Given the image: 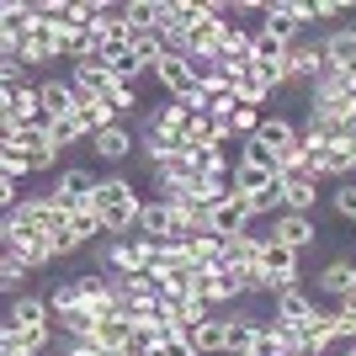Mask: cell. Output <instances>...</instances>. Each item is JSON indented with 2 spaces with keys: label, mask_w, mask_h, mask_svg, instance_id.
<instances>
[{
  "label": "cell",
  "mask_w": 356,
  "mask_h": 356,
  "mask_svg": "<svg viewBox=\"0 0 356 356\" xmlns=\"http://www.w3.org/2000/svg\"><path fill=\"white\" fill-rule=\"evenodd\" d=\"M351 293H356V261L351 255H335V261L319 271V298H335V303H341V298H351Z\"/></svg>",
  "instance_id": "obj_16"
},
{
  "label": "cell",
  "mask_w": 356,
  "mask_h": 356,
  "mask_svg": "<svg viewBox=\"0 0 356 356\" xmlns=\"http://www.w3.org/2000/svg\"><path fill=\"white\" fill-rule=\"evenodd\" d=\"M96 341L106 346V351H122V346L134 341V319L122 309H106V314H96Z\"/></svg>",
  "instance_id": "obj_19"
},
{
  "label": "cell",
  "mask_w": 356,
  "mask_h": 356,
  "mask_svg": "<svg viewBox=\"0 0 356 356\" xmlns=\"http://www.w3.org/2000/svg\"><path fill=\"white\" fill-rule=\"evenodd\" d=\"M325 74V38H303L287 48V80L293 86H314Z\"/></svg>",
  "instance_id": "obj_8"
},
{
  "label": "cell",
  "mask_w": 356,
  "mask_h": 356,
  "mask_svg": "<svg viewBox=\"0 0 356 356\" xmlns=\"http://www.w3.org/2000/svg\"><path fill=\"white\" fill-rule=\"evenodd\" d=\"M229 181H234V192H239V197H261V192H271V186H277L282 176H277L271 165H250V160H239Z\"/></svg>",
  "instance_id": "obj_18"
},
{
  "label": "cell",
  "mask_w": 356,
  "mask_h": 356,
  "mask_svg": "<svg viewBox=\"0 0 356 356\" xmlns=\"http://www.w3.org/2000/svg\"><path fill=\"white\" fill-rule=\"evenodd\" d=\"M255 144L266 149L271 160H277V170H298V122L282 118V112H266L261 118V128H255Z\"/></svg>",
  "instance_id": "obj_2"
},
{
  "label": "cell",
  "mask_w": 356,
  "mask_h": 356,
  "mask_svg": "<svg viewBox=\"0 0 356 356\" xmlns=\"http://www.w3.org/2000/svg\"><path fill=\"white\" fill-rule=\"evenodd\" d=\"M80 303H86V298H80V282H74V277H64V282L54 287V293H48V309H54V319H64V314H74V309H80Z\"/></svg>",
  "instance_id": "obj_27"
},
{
  "label": "cell",
  "mask_w": 356,
  "mask_h": 356,
  "mask_svg": "<svg viewBox=\"0 0 356 356\" xmlns=\"http://www.w3.org/2000/svg\"><path fill=\"white\" fill-rule=\"evenodd\" d=\"M154 356H197V346H192V335H170V341L154 346Z\"/></svg>",
  "instance_id": "obj_30"
},
{
  "label": "cell",
  "mask_w": 356,
  "mask_h": 356,
  "mask_svg": "<svg viewBox=\"0 0 356 356\" xmlns=\"http://www.w3.org/2000/svg\"><path fill=\"white\" fill-rule=\"evenodd\" d=\"M335 335H341V346H351V341H356V293L335 303Z\"/></svg>",
  "instance_id": "obj_29"
},
{
  "label": "cell",
  "mask_w": 356,
  "mask_h": 356,
  "mask_svg": "<svg viewBox=\"0 0 356 356\" xmlns=\"http://www.w3.org/2000/svg\"><path fill=\"white\" fill-rule=\"evenodd\" d=\"M48 144L64 154V149H74V144H90V134L80 128V118H64V122H48Z\"/></svg>",
  "instance_id": "obj_24"
},
{
  "label": "cell",
  "mask_w": 356,
  "mask_h": 356,
  "mask_svg": "<svg viewBox=\"0 0 356 356\" xmlns=\"http://www.w3.org/2000/svg\"><path fill=\"white\" fill-rule=\"evenodd\" d=\"M138 239H160V245L176 239V208L165 197H149L144 208H138Z\"/></svg>",
  "instance_id": "obj_13"
},
{
  "label": "cell",
  "mask_w": 356,
  "mask_h": 356,
  "mask_svg": "<svg viewBox=\"0 0 356 356\" xmlns=\"http://www.w3.org/2000/svg\"><path fill=\"white\" fill-rule=\"evenodd\" d=\"M27 277H32V271L22 266L16 255H0V293H6V298H27V293H22V287H27Z\"/></svg>",
  "instance_id": "obj_25"
},
{
  "label": "cell",
  "mask_w": 356,
  "mask_h": 356,
  "mask_svg": "<svg viewBox=\"0 0 356 356\" xmlns=\"http://www.w3.org/2000/svg\"><path fill=\"white\" fill-rule=\"evenodd\" d=\"M90 208L102 213L106 223V239H134L138 234V208H144V197L128 176H102L96 197H90Z\"/></svg>",
  "instance_id": "obj_1"
},
{
  "label": "cell",
  "mask_w": 356,
  "mask_h": 356,
  "mask_svg": "<svg viewBox=\"0 0 356 356\" xmlns=\"http://www.w3.org/2000/svg\"><path fill=\"white\" fill-rule=\"evenodd\" d=\"M330 208H335V218L356 223V181H335L330 186Z\"/></svg>",
  "instance_id": "obj_28"
},
{
  "label": "cell",
  "mask_w": 356,
  "mask_h": 356,
  "mask_svg": "<svg viewBox=\"0 0 356 356\" xmlns=\"http://www.w3.org/2000/svg\"><path fill=\"white\" fill-rule=\"evenodd\" d=\"M192 346H197V356H229V319L213 314L202 330H192Z\"/></svg>",
  "instance_id": "obj_22"
},
{
  "label": "cell",
  "mask_w": 356,
  "mask_h": 356,
  "mask_svg": "<svg viewBox=\"0 0 356 356\" xmlns=\"http://www.w3.org/2000/svg\"><path fill=\"white\" fill-rule=\"evenodd\" d=\"M250 223H255V213H250V197H229V202H218V208H208V229L218 239H239V234H250Z\"/></svg>",
  "instance_id": "obj_7"
},
{
  "label": "cell",
  "mask_w": 356,
  "mask_h": 356,
  "mask_svg": "<svg viewBox=\"0 0 356 356\" xmlns=\"http://www.w3.org/2000/svg\"><path fill=\"white\" fill-rule=\"evenodd\" d=\"M255 234L266 239V250H261V266H266V271H271V277H277L282 287H303V255H298V250H287L282 239H271L266 229H255Z\"/></svg>",
  "instance_id": "obj_5"
},
{
  "label": "cell",
  "mask_w": 356,
  "mask_h": 356,
  "mask_svg": "<svg viewBox=\"0 0 356 356\" xmlns=\"http://www.w3.org/2000/svg\"><path fill=\"white\" fill-rule=\"evenodd\" d=\"M319 314V298L309 293V287H282V293L271 298V319H282V325H293V330H303Z\"/></svg>",
  "instance_id": "obj_10"
},
{
  "label": "cell",
  "mask_w": 356,
  "mask_h": 356,
  "mask_svg": "<svg viewBox=\"0 0 356 356\" xmlns=\"http://www.w3.org/2000/svg\"><path fill=\"white\" fill-rule=\"evenodd\" d=\"M298 335H303V351L309 356H330V346L341 341V335H335V309H319Z\"/></svg>",
  "instance_id": "obj_17"
},
{
  "label": "cell",
  "mask_w": 356,
  "mask_h": 356,
  "mask_svg": "<svg viewBox=\"0 0 356 356\" xmlns=\"http://www.w3.org/2000/svg\"><path fill=\"white\" fill-rule=\"evenodd\" d=\"M0 330H54L48 298H11V309H6V325H0Z\"/></svg>",
  "instance_id": "obj_14"
},
{
  "label": "cell",
  "mask_w": 356,
  "mask_h": 356,
  "mask_svg": "<svg viewBox=\"0 0 356 356\" xmlns=\"http://www.w3.org/2000/svg\"><path fill=\"white\" fill-rule=\"evenodd\" d=\"M261 250H266V239L250 229V234L229 239V250H223V266H229V271H250V266H261Z\"/></svg>",
  "instance_id": "obj_21"
},
{
  "label": "cell",
  "mask_w": 356,
  "mask_h": 356,
  "mask_svg": "<svg viewBox=\"0 0 356 356\" xmlns=\"http://www.w3.org/2000/svg\"><path fill=\"white\" fill-rule=\"evenodd\" d=\"M250 59H255V64H287V43L277 38V32L255 27V48H250Z\"/></svg>",
  "instance_id": "obj_23"
},
{
  "label": "cell",
  "mask_w": 356,
  "mask_h": 356,
  "mask_svg": "<svg viewBox=\"0 0 356 356\" xmlns=\"http://www.w3.org/2000/svg\"><path fill=\"white\" fill-rule=\"evenodd\" d=\"M154 80H160V90L170 96V102H192L197 90V74H192V59H176V54H165L160 64H154Z\"/></svg>",
  "instance_id": "obj_9"
},
{
  "label": "cell",
  "mask_w": 356,
  "mask_h": 356,
  "mask_svg": "<svg viewBox=\"0 0 356 356\" xmlns=\"http://www.w3.org/2000/svg\"><path fill=\"white\" fill-rule=\"evenodd\" d=\"M70 86L80 90V96H112V86H118V74H112V64L106 59H80V64H70Z\"/></svg>",
  "instance_id": "obj_11"
},
{
  "label": "cell",
  "mask_w": 356,
  "mask_h": 356,
  "mask_svg": "<svg viewBox=\"0 0 356 356\" xmlns=\"http://www.w3.org/2000/svg\"><path fill=\"white\" fill-rule=\"evenodd\" d=\"M261 27L277 32L287 48L303 43V32L314 27V0H266V16H261Z\"/></svg>",
  "instance_id": "obj_3"
},
{
  "label": "cell",
  "mask_w": 356,
  "mask_h": 356,
  "mask_svg": "<svg viewBox=\"0 0 356 356\" xmlns=\"http://www.w3.org/2000/svg\"><path fill=\"white\" fill-rule=\"evenodd\" d=\"M282 202H287V213H314V208H319V176L287 170V176H282Z\"/></svg>",
  "instance_id": "obj_15"
},
{
  "label": "cell",
  "mask_w": 356,
  "mask_h": 356,
  "mask_svg": "<svg viewBox=\"0 0 356 356\" xmlns=\"http://www.w3.org/2000/svg\"><path fill=\"white\" fill-rule=\"evenodd\" d=\"M138 149V134L128 128V122H118V128H102V134H90V154L102 165H122L128 154Z\"/></svg>",
  "instance_id": "obj_12"
},
{
  "label": "cell",
  "mask_w": 356,
  "mask_h": 356,
  "mask_svg": "<svg viewBox=\"0 0 356 356\" xmlns=\"http://www.w3.org/2000/svg\"><path fill=\"white\" fill-rule=\"evenodd\" d=\"M266 234H271V239H282L287 250H298V255L314 250V245L325 239V234H319V223H314V213H282V218H271Z\"/></svg>",
  "instance_id": "obj_4"
},
{
  "label": "cell",
  "mask_w": 356,
  "mask_h": 356,
  "mask_svg": "<svg viewBox=\"0 0 356 356\" xmlns=\"http://www.w3.org/2000/svg\"><path fill=\"white\" fill-rule=\"evenodd\" d=\"M325 64L330 70H356V27H335L325 32Z\"/></svg>",
  "instance_id": "obj_20"
},
{
  "label": "cell",
  "mask_w": 356,
  "mask_h": 356,
  "mask_svg": "<svg viewBox=\"0 0 356 356\" xmlns=\"http://www.w3.org/2000/svg\"><path fill=\"white\" fill-rule=\"evenodd\" d=\"M341 356H356V341H351V346H346V351H341Z\"/></svg>",
  "instance_id": "obj_33"
},
{
  "label": "cell",
  "mask_w": 356,
  "mask_h": 356,
  "mask_svg": "<svg viewBox=\"0 0 356 356\" xmlns=\"http://www.w3.org/2000/svg\"><path fill=\"white\" fill-rule=\"evenodd\" d=\"M351 11V0H314V22H335Z\"/></svg>",
  "instance_id": "obj_31"
},
{
  "label": "cell",
  "mask_w": 356,
  "mask_h": 356,
  "mask_svg": "<svg viewBox=\"0 0 356 356\" xmlns=\"http://www.w3.org/2000/svg\"><path fill=\"white\" fill-rule=\"evenodd\" d=\"M261 118H266V112H255V106H245V102H239L234 112L223 118V128H229V134H234L239 144H245V138H255V128H261Z\"/></svg>",
  "instance_id": "obj_26"
},
{
  "label": "cell",
  "mask_w": 356,
  "mask_h": 356,
  "mask_svg": "<svg viewBox=\"0 0 356 356\" xmlns=\"http://www.w3.org/2000/svg\"><path fill=\"white\" fill-rule=\"evenodd\" d=\"M38 90H43V122H64L80 112V90L70 86V74H43Z\"/></svg>",
  "instance_id": "obj_6"
},
{
  "label": "cell",
  "mask_w": 356,
  "mask_h": 356,
  "mask_svg": "<svg viewBox=\"0 0 356 356\" xmlns=\"http://www.w3.org/2000/svg\"><path fill=\"white\" fill-rule=\"evenodd\" d=\"M250 356H287L282 346H277V335H271V325H261V335H255V351Z\"/></svg>",
  "instance_id": "obj_32"
}]
</instances>
